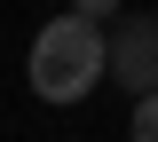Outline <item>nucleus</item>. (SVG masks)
<instances>
[{
	"mask_svg": "<svg viewBox=\"0 0 158 142\" xmlns=\"http://www.w3.org/2000/svg\"><path fill=\"white\" fill-rule=\"evenodd\" d=\"M103 71H111V40H103L95 24H79L71 8L48 16V24L32 32V63H24V79H32L40 103H79V95H95Z\"/></svg>",
	"mask_w": 158,
	"mask_h": 142,
	"instance_id": "f257e3e1",
	"label": "nucleus"
},
{
	"mask_svg": "<svg viewBox=\"0 0 158 142\" xmlns=\"http://www.w3.org/2000/svg\"><path fill=\"white\" fill-rule=\"evenodd\" d=\"M111 79L135 103L158 95V16H118V32H111Z\"/></svg>",
	"mask_w": 158,
	"mask_h": 142,
	"instance_id": "f03ea898",
	"label": "nucleus"
},
{
	"mask_svg": "<svg viewBox=\"0 0 158 142\" xmlns=\"http://www.w3.org/2000/svg\"><path fill=\"white\" fill-rule=\"evenodd\" d=\"M71 16H79V24H95V32H103V24L118 16V0H71Z\"/></svg>",
	"mask_w": 158,
	"mask_h": 142,
	"instance_id": "7ed1b4c3",
	"label": "nucleus"
},
{
	"mask_svg": "<svg viewBox=\"0 0 158 142\" xmlns=\"http://www.w3.org/2000/svg\"><path fill=\"white\" fill-rule=\"evenodd\" d=\"M135 142H158V95L135 103Z\"/></svg>",
	"mask_w": 158,
	"mask_h": 142,
	"instance_id": "20e7f679",
	"label": "nucleus"
}]
</instances>
